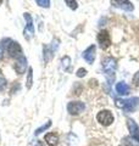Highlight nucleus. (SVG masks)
Listing matches in <instances>:
<instances>
[{"instance_id":"nucleus-19","label":"nucleus","mask_w":139,"mask_h":146,"mask_svg":"<svg viewBox=\"0 0 139 146\" xmlns=\"http://www.w3.org/2000/svg\"><path fill=\"white\" fill-rule=\"evenodd\" d=\"M51 50H49V48L48 46H44V60H45V62H48L49 60H50V57H51Z\"/></svg>"},{"instance_id":"nucleus-26","label":"nucleus","mask_w":139,"mask_h":146,"mask_svg":"<svg viewBox=\"0 0 139 146\" xmlns=\"http://www.w3.org/2000/svg\"><path fill=\"white\" fill-rule=\"evenodd\" d=\"M1 3H3V1H1V0H0V5H1Z\"/></svg>"},{"instance_id":"nucleus-1","label":"nucleus","mask_w":139,"mask_h":146,"mask_svg":"<svg viewBox=\"0 0 139 146\" xmlns=\"http://www.w3.org/2000/svg\"><path fill=\"white\" fill-rule=\"evenodd\" d=\"M103 70L105 72V74L109 77L110 80L115 79V71H116V67H117V63H116V60L114 57H105L103 62Z\"/></svg>"},{"instance_id":"nucleus-6","label":"nucleus","mask_w":139,"mask_h":146,"mask_svg":"<svg viewBox=\"0 0 139 146\" xmlns=\"http://www.w3.org/2000/svg\"><path fill=\"white\" fill-rule=\"evenodd\" d=\"M98 43L101 49H108L111 45V36L108 31H101L98 34Z\"/></svg>"},{"instance_id":"nucleus-14","label":"nucleus","mask_w":139,"mask_h":146,"mask_svg":"<svg viewBox=\"0 0 139 146\" xmlns=\"http://www.w3.org/2000/svg\"><path fill=\"white\" fill-rule=\"evenodd\" d=\"M122 144H123L124 146H138V145H139V141H137L136 139H133L132 136L129 135V136H126V138H123Z\"/></svg>"},{"instance_id":"nucleus-22","label":"nucleus","mask_w":139,"mask_h":146,"mask_svg":"<svg viewBox=\"0 0 139 146\" xmlns=\"http://www.w3.org/2000/svg\"><path fill=\"white\" fill-rule=\"evenodd\" d=\"M133 84L136 86H139V72H137L136 74L133 76Z\"/></svg>"},{"instance_id":"nucleus-5","label":"nucleus","mask_w":139,"mask_h":146,"mask_svg":"<svg viewBox=\"0 0 139 146\" xmlns=\"http://www.w3.org/2000/svg\"><path fill=\"white\" fill-rule=\"evenodd\" d=\"M25 20L27 21V25H26V28H25V32H23V34H25V38L27 40H29L32 36L34 35V26H33V20H32V16L29 13H25Z\"/></svg>"},{"instance_id":"nucleus-21","label":"nucleus","mask_w":139,"mask_h":146,"mask_svg":"<svg viewBox=\"0 0 139 146\" xmlns=\"http://www.w3.org/2000/svg\"><path fill=\"white\" fill-rule=\"evenodd\" d=\"M87 74V70L86 68H80L77 72H76V76L78 77V78H82V77H84Z\"/></svg>"},{"instance_id":"nucleus-24","label":"nucleus","mask_w":139,"mask_h":146,"mask_svg":"<svg viewBox=\"0 0 139 146\" xmlns=\"http://www.w3.org/2000/svg\"><path fill=\"white\" fill-rule=\"evenodd\" d=\"M5 84H6V80H5V78H3V77H0V90L4 89V86H5Z\"/></svg>"},{"instance_id":"nucleus-7","label":"nucleus","mask_w":139,"mask_h":146,"mask_svg":"<svg viewBox=\"0 0 139 146\" xmlns=\"http://www.w3.org/2000/svg\"><path fill=\"white\" fill-rule=\"evenodd\" d=\"M127 127L129 130V135H131L133 139L139 141V127L136 123V121H133L132 118H127Z\"/></svg>"},{"instance_id":"nucleus-4","label":"nucleus","mask_w":139,"mask_h":146,"mask_svg":"<svg viewBox=\"0 0 139 146\" xmlns=\"http://www.w3.org/2000/svg\"><path fill=\"white\" fill-rule=\"evenodd\" d=\"M84 110H86V105L82 101H71L67 105V111L71 113V115H75V116L82 113Z\"/></svg>"},{"instance_id":"nucleus-2","label":"nucleus","mask_w":139,"mask_h":146,"mask_svg":"<svg viewBox=\"0 0 139 146\" xmlns=\"http://www.w3.org/2000/svg\"><path fill=\"white\" fill-rule=\"evenodd\" d=\"M96 121H98L100 124H103L104 127H109L110 124L114 123V115L111 113V111H109V110H103V111H100L98 113Z\"/></svg>"},{"instance_id":"nucleus-18","label":"nucleus","mask_w":139,"mask_h":146,"mask_svg":"<svg viewBox=\"0 0 139 146\" xmlns=\"http://www.w3.org/2000/svg\"><path fill=\"white\" fill-rule=\"evenodd\" d=\"M35 4L37 5H39L40 7H49L50 6L49 0H35Z\"/></svg>"},{"instance_id":"nucleus-3","label":"nucleus","mask_w":139,"mask_h":146,"mask_svg":"<svg viewBox=\"0 0 139 146\" xmlns=\"http://www.w3.org/2000/svg\"><path fill=\"white\" fill-rule=\"evenodd\" d=\"M6 48V51L7 54L10 55L11 57H20L22 56V49L20 46V44H18L17 42H13V40L10 39V42H9V44L5 45Z\"/></svg>"},{"instance_id":"nucleus-13","label":"nucleus","mask_w":139,"mask_h":146,"mask_svg":"<svg viewBox=\"0 0 139 146\" xmlns=\"http://www.w3.org/2000/svg\"><path fill=\"white\" fill-rule=\"evenodd\" d=\"M45 141H46V144L50 145V146H55V145H57V141H59V136L55 134V133H48L45 135Z\"/></svg>"},{"instance_id":"nucleus-11","label":"nucleus","mask_w":139,"mask_h":146,"mask_svg":"<svg viewBox=\"0 0 139 146\" xmlns=\"http://www.w3.org/2000/svg\"><path fill=\"white\" fill-rule=\"evenodd\" d=\"M112 5H115L116 7H120L124 11H132L134 6L131 1H126V0H115V1H111Z\"/></svg>"},{"instance_id":"nucleus-17","label":"nucleus","mask_w":139,"mask_h":146,"mask_svg":"<svg viewBox=\"0 0 139 146\" xmlns=\"http://www.w3.org/2000/svg\"><path fill=\"white\" fill-rule=\"evenodd\" d=\"M50 127H51V122H46V124H44V125H41L40 128H38V129H37L35 130V135H38V134H40L41 133V131H43V130H46V129H48V128H50Z\"/></svg>"},{"instance_id":"nucleus-23","label":"nucleus","mask_w":139,"mask_h":146,"mask_svg":"<svg viewBox=\"0 0 139 146\" xmlns=\"http://www.w3.org/2000/svg\"><path fill=\"white\" fill-rule=\"evenodd\" d=\"M57 48H59V40L55 39V40H53V43H51V51L57 50Z\"/></svg>"},{"instance_id":"nucleus-20","label":"nucleus","mask_w":139,"mask_h":146,"mask_svg":"<svg viewBox=\"0 0 139 146\" xmlns=\"http://www.w3.org/2000/svg\"><path fill=\"white\" fill-rule=\"evenodd\" d=\"M65 4H66V5H68L72 9V10H76V9L78 7V3H77V1H72V0H66V1H65Z\"/></svg>"},{"instance_id":"nucleus-12","label":"nucleus","mask_w":139,"mask_h":146,"mask_svg":"<svg viewBox=\"0 0 139 146\" xmlns=\"http://www.w3.org/2000/svg\"><path fill=\"white\" fill-rule=\"evenodd\" d=\"M116 93L118 95H127L129 93V86L124 82H118L116 84Z\"/></svg>"},{"instance_id":"nucleus-25","label":"nucleus","mask_w":139,"mask_h":146,"mask_svg":"<svg viewBox=\"0 0 139 146\" xmlns=\"http://www.w3.org/2000/svg\"><path fill=\"white\" fill-rule=\"evenodd\" d=\"M3 54H4V51H3V46L0 45V60L3 58Z\"/></svg>"},{"instance_id":"nucleus-9","label":"nucleus","mask_w":139,"mask_h":146,"mask_svg":"<svg viewBox=\"0 0 139 146\" xmlns=\"http://www.w3.org/2000/svg\"><path fill=\"white\" fill-rule=\"evenodd\" d=\"M139 106V98H131L126 100V104H124V107H123V111L124 112H133L134 110Z\"/></svg>"},{"instance_id":"nucleus-15","label":"nucleus","mask_w":139,"mask_h":146,"mask_svg":"<svg viewBox=\"0 0 139 146\" xmlns=\"http://www.w3.org/2000/svg\"><path fill=\"white\" fill-rule=\"evenodd\" d=\"M32 84H33V70L29 67L28 68V73H27V80H26L27 89H31L32 88Z\"/></svg>"},{"instance_id":"nucleus-8","label":"nucleus","mask_w":139,"mask_h":146,"mask_svg":"<svg viewBox=\"0 0 139 146\" xmlns=\"http://www.w3.org/2000/svg\"><path fill=\"white\" fill-rule=\"evenodd\" d=\"M95 50H96L95 45H90V46H88L82 54L83 58H84L89 65H92V63L94 62V60H95Z\"/></svg>"},{"instance_id":"nucleus-16","label":"nucleus","mask_w":139,"mask_h":146,"mask_svg":"<svg viewBox=\"0 0 139 146\" xmlns=\"http://www.w3.org/2000/svg\"><path fill=\"white\" fill-rule=\"evenodd\" d=\"M62 67L65 71H71V58H70V56H65L62 58Z\"/></svg>"},{"instance_id":"nucleus-10","label":"nucleus","mask_w":139,"mask_h":146,"mask_svg":"<svg viewBox=\"0 0 139 146\" xmlns=\"http://www.w3.org/2000/svg\"><path fill=\"white\" fill-rule=\"evenodd\" d=\"M26 68H27V58L22 55V56L18 57L15 62V70L18 74H22V73L26 72Z\"/></svg>"}]
</instances>
